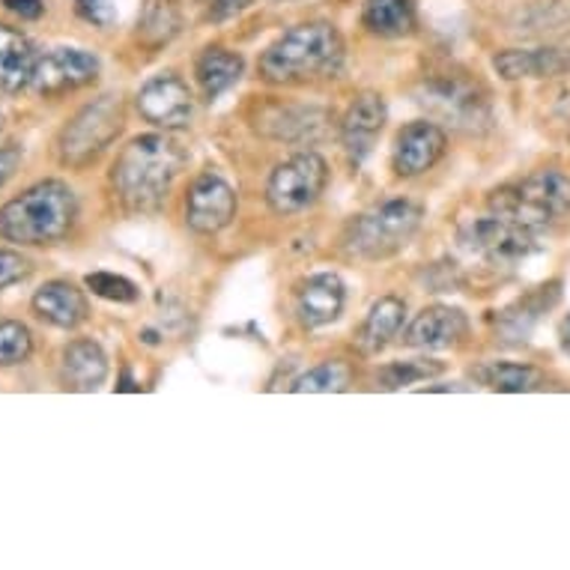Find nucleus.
<instances>
[{"instance_id": "f8f14e48", "label": "nucleus", "mask_w": 570, "mask_h": 570, "mask_svg": "<svg viewBox=\"0 0 570 570\" xmlns=\"http://www.w3.org/2000/svg\"><path fill=\"white\" fill-rule=\"evenodd\" d=\"M140 117L159 129H186L191 117H195V102H191V90L177 72H159L153 76L147 85L138 90Z\"/></svg>"}, {"instance_id": "6e6552de", "label": "nucleus", "mask_w": 570, "mask_h": 570, "mask_svg": "<svg viewBox=\"0 0 570 570\" xmlns=\"http://www.w3.org/2000/svg\"><path fill=\"white\" fill-rule=\"evenodd\" d=\"M460 245L490 266H517L525 257L541 252L534 230L517 225L511 218L495 216V213L484 218H472L469 225L460 227Z\"/></svg>"}, {"instance_id": "412c9836", "label": "nucleus", "mask_w": 570, "mask_h": 570, "mask_svg": "<svg viewBox=\"0 0 570 570\" xmlns=\"http://www.w3.org/2000/svg\"><path fill=\"white\" fill-rule=\"evenodd\" d=\"M33 314L39 320H46L57 328H76L81 326L90 314L87 308V296L78 291L76 284L69 281H48L33 293Z\"/></svg>"}, {"instance_id": "4468645a", "label": "nucleus", "mask_w": 570, "mask_h": 570, "mask_svg": "<svg viewBox=\"0 0 570 570\" xmlns=\"http://www.w3.org/2000/svg\"><path fill=\"white\" fill-rule=\"evenodd\" d=\"M385 120H389V108H385L383 96H355L353 105L346 108L344 120H341V144H344L346 159L353 165H362L374 150L376 138L383 135Z\"/></svg>"}, {"instance_id": "9d476101", "label": "nucleus", "mask_w": 570, "mask_h": 570, "mask_svg": "<svg viewBox=\"0 0 570 570\" xmlns=\"http://www.w3.org/2000/svg\"><path fill=\"white\" fill-rule=\"evenodd\" d=\"M236 218V191L222 174L206 170L186 195V225L195 234H222Z\"/></svg>"}, {"instance_id": "1a4fd4ad", "label": "nucleus", "mask_w": 570, "mask_h": 570, "mask_svg": "<svg viewBox=\"0 0 570 570\" xmlns=\"http://www.w3.org/2000/svg\"><path fill=\"white\" fill-rule=\"evenodd\" d=\"M328 186V165L320 153H296L272 170L266 183V200L278 216H293L308 209Z\"/></svg>"}, {"instance_id": "2eb2a0df", "label": "nucleus", "mask_w": 570, "mask_h": 570, "mask_svg": "<svg viewBox=\"0 0 570 570\" xmlns=\"http://www.w3.org/2000/svg\"><path fill=\"white\" fill-rule=\"evenodd\" d=\"M326 122L328 111L314 105H269L261 111L257 129L284 144H314L326 135Z\"/></svg>"}, {"instance_id": "473e14b6", "label": "nucleus", "mask_w": 570, "mask_h": 570, "mask_svg": "<svg viewBox=\"0 0 570 570\" xmlns=\"http://www.w3.org/2000/svg\"><path fill=\"white\" fill-rule=\"evenodd\" d=\"M78 16L96 28H111L114 19H117V10H114L111 0H76Z\"/></svg>"}, {"instance_id": "7c9ffc66", "label": "nucleus", "mask_w": 570, "mask_h": 570, "mask_svg": "<svg viewBox=\"0 0 570 570\" xmlns=\"http://www.w3.org/2000/svg\"><path fill=\"white\" fill-rule=\"evenodd\" d=\"M442 371L440 362H394V365L383 367V374H380V383L383 389H403V385L421 383V380H428V376H436Z\"/></svg>"}, {"instance_id": "20e7f679", "label": "nucleus", "mask_w": 570, "mask_h": 570, "mask_svg": "<svg viewBox=\"0 0 570 570\" xmlns=\"http://www.w3.org/2000/svg\"><path fill=\"white\" fill-rule=\"evenodd\" d=\"M419 105L433 122H449L458 131L478 135L493 122V105L487 87L463 69L433 72L421 81Z\"/></svg>"}, {"instance_id": "0eeeda50", "label": "nucleus", "mask_w": 570, "mask_h": 570, "mask_svg": "<svg viewBox=\"0 0 570 570\" xmlns=\"http://www.w3.org/2000/svg\"><path fill=\"white\" fill-rule=\"evenodd\" d=\"M122 122H126V108L120 96H102L85 105L60 131L57 156L69 168H81L94 161L105 147H111V140L122 131Z\"/></svg>"}, {"instance_id": "423d86ee", "label": "nucleus", "mask_w": 570, "mask_h": 570, "mask_svg": "<svg viewBox=\"0 0 570 570\" xmlns=\"http://www.w3.org/2000/svg\"><path fill=\"white\" fill-rule=\"evenodd\" d=\"M424 206L415 200H385V204L367 209L346 225L344 252L358 261H383L392 257L419 234Z\"/></svg>"}, {"instance_id": "9b49d317", "label": "nucleus", "mask_w": 570, "mask_h": 570, "mask_svg": "<svg viewBox=\"0 0 570 570\" xmlns=\"http://www.w3.org/2000/svg\"><path fill=\"white\" fill-rule=\"evenodd\" d=\"M99 57L85 48H55L46 57H39L33 69L30 87L39 96H63L81 87L94 85L99 78Z\"/></svg>"}, {"instance_id": "f257e3e1", "label": "nucleus", "mask_w": 570, "mask_h": 570, "mask_svg": "<svg viewBox=\"0 0 570 570\" xmlns=\"http://www.w3.org/2000/svg\"><path fill=\"white\" fill-rule=\"evenodd\" d=\"M186 161V150L168 135H138L114 161V195L129 213H153L168 200Z\"/></svg>"}, {"instance_id": "6ab92c4d", "label": "nucleus", "mask_w": 570, "mask_h": 570, "mask_svg": "<svg viewBox=\"0 0 570 570\" xmlns=\"http://www.w3.org/2000/svg\"><path fill=\"white\" fill-rule=\"evenodd\" d=\"M108 380V355L96 341H72L60 353V383L69 392H96Z\"/></svg>"}, {"instance_id": "5701e85b", "label": "nucleus", "mask_w": 570, "mask_h": 570, "mask_svg": "<svg viewBox=\"0 0 570 570\" xmlns=\"http://www.w3.org/2000/svg\"><path fill=\"white\" fill-rule=\"evenodd\" d=\"M245 72V60L236 51H227L222 46L204 48V55L197 57L195 78L206 102H216L218 96H225L230 87L239 85Z\"/></svg>"}, {"instance_id": "2f4dec72", "label": "nucleus", "mask_w": 570, "mask_h": 570, "mask_svg": "<svg viewBox=\"0 0 570 570\" xmlns=\"http://www.w3.org/2000/svg\"><path fill=\"white\" fill-rule=\"evenodd\" d=\"M30 275V261L21 257L12 248H0V291H7L12 284H19Z\"/></svg>"}, {"instance_id": "393cba45", "label": "nucleus", "mask_w": 570, "mask_h": 570, "mask_svg": "<svg viewBox=\"0 0 570 570\" xmlns=\"http://www.w3.org/2000/svg\"><path fill=\"white\" fill-rule=\"evenodd\" d=\"M415 0H365L362 24L374 37L401 39L415 30Z\"/></svg>"}, {"instance_id": "4c0bfd02", "label": "nucleus", "mask_w": 570, "mask_h": 570, "mask_svg": "<svg viewBox=\"0 0 570 570\" xmlns=\"http://www.w3.org/2000/svg\"><path fill=\"white\" fill-rule=\"evenodd\" d=\"M0 131H3V117H0Z\"/></svg>"}, {"instance_id": "c756f323", "label": "nucleus", "mask_w": 570, "mask_h": 570, "mask_svg": "<svg viewBox=\"0 0 570 570\" xmlns=\"http://www.w3.org/2000/svg\"><path fill=\"white\" fill-rule=\"evenodd\" d=\"M525 24H532V33H556L570 30V0H543L525 12Z\"/></svg>"}, {"instance_id": "c9c22d12", "label": "nucleus", "mask_w": 570, "mask_h": 570, "mask_svg": "<svg viewBox=\"0 0 570 570\" xmlns=\"http://www.w3.org/2000/svg\"><path fill=\"white\" fill-rule=\"evenodd\" d=\"M21 165V147L10 144V147H0V188L7 186L12 179V174L19 170Z\"/></svg>"}, {"instance_id": "c85d7f7f", "label": "nucleus", "mask_w": 570, "mask_h": 570, "mask_svg": "<svg viewBox=\"0 0 570 570\" xmlns=\"http://www.w3.org/2000/svg\"><path fill=\"white\" fill-rule=\"evenodd\" d=\"M85 284L94 291V296L108 302H117V305H131L138 302V284L122 275H114V272H90L85 278Z\"/></svg>"}, {"instance_id": "dca6fc26", "label": "nucleus", "mask_w": 570, "mask_h": 570, "mask_svg": "<svg viewBox=\"0 0 570 570\" xmlns=\"http://www.w3.org/2000/svg\"><path fill=\"white\" fill-rule=\"evenodd\" d=\"M346 302L344 281L332 275V272H317L299 284L296 291V314H299L302 326L320 328L335 323L341 317Z\"/></svg>"}, {"instance_id": "4be33fe9", "label": "nucleus", "mask_w": 570, "mask_h": 570, "mask_svg": "<svg viewBox=\"0 0 570 570\" xmlns=\"http://www.w3.org/2000/svg\"><path fill=\"white\" fill-rule=\"evenodd\" d=\"M37 60V51L21 30L0 24V90L19 94L30 87Z\"/></svg>"}, {"instance_id": "b1692460", "label": "nucleus", "mask_w": 570, "mask_h": 570, "mask_svg": "<svg viewBox=\"0 0 570 570\" xmlns=\"http://www.w3.org/2000/svg\"><path fill=\"white\" fill-rule=\"evenodd\" d=\"M403 317H406V302L397 299V296H383L380 302H374V308L367 311L365 323L358 328L362 353H383L385 346L392 344V337H397V332H401Z\"/></svg>"}, {"instance_id": "f704fd0d", "label": "nucleus", "mask_w": 570, "mask_h": 570, "mask_svg": "<svg viewBox=\"0 0 570 570\" xmlns=\"http://www.w3.org/2000/svg\"><path fill=\"white\" fill-rule=\"evenodd\" d=\"M12 16H19L24 21H37L42 12H46V3L42 0H0Z\"/></svg>"}, {"instance_id": "aec40b11", "label": "nucleus", "mask_w": 570, "mask_h": 570, "mask_svg": "<svg viewBox=\"0 0 570 570\" xmlns=\"http://www.w3.org/2000/svg\"><path fill=\"white\" fill-rule=\"evenodd\" d=\"M561 281H550L543 287H534L532 293H525L523 299H517L511 308L502 311L499 317V335L505 344H523L532 335V328L538 326V320L559 302Z\"/></svg>"}, {"instance_id": "f03ea898", "label": "nucleus", "mask_w": 570, "mask_h": 570, "mask_svg": "<svg viewBox=\"0 0 570 570\" xmlns=\"http://www.w3.org/2000/svg\"><path fill=\"white\" fill-rule=\"evenodd\" d=\"M344 39L335 24L311 21L281 33L261 57V76L269 85H308L335 78L344 69Z\"/></svg>"}, {"instance_id": "39448f33", "label": "nucleus", "mask_w": 570, "mask_h": 570, "mask_svg": "<svg viewBox=\"0 0 570 570\" xmlns=\"http://www.w3.org/2000/svg\"><path fill=\"white\" fill-rule=\"evenodd\" d=\"M487 204L495 216L511 218L538 234L570 213V177L552 168L538 170L514 186L495 188Z\"/></svg>"}, {"instance_id": "a211bd4d", "label": "nucleus", "mask_w": 570, "mask_h": 570, "mask_svg": "<svg viewBox=\"0 0 570 570\" xmlns=\"http://www.w3.org/2000/svg\"><path fill=\"white\" fill-rule=\"evenodd\" d=\"M466 314L451 305H428V308L415 314V320L403 335V344L415 346V350H442V346L458 344L460 337L466 335Z\"/></svg>"}, {"instance_id": "a878e982", "label": "nucleus", "mask_w": 570, "mask_h": 570, "mask_svg": "<svg viewBox=\"0 0 570 570\" xmlns=\"http://www.w3.org/2000/svg\"><path fill=\"white\" fill-rule=\"evenodd\" d=\"M478 383L487 385L490 392L523 394L534 392L543 385V374L534 365H520V362H487L478 367Z\"/></svg>"}, {"instance_id": "e433bc0d", "label": "nucleus", "mask_w": 570, "mask_h": 570, "mask_svg": "<svg viewBox=\"0 0 570 570\" xmlns=\"http://www.w3.org/2000/svg\"><path fill=\"white\" fill-rule=\"evenodd\" d=\"M559 344L561 350L570 355V314L564 320H561V326H559Z\"/></svg>"}, {"instance_id": "7ed1b4c3", "label": "nucleus", "mask_w": 570, "mask_h": 570, "mask_svg": "<svg viewBox=\"0 0 570 570\" xmlns=\"http://www.w3.org/2000/svg\"><path fill=\"white\" fill-rule=\"evenodd\" d=\"M78 218V197L60 179H46L0 209V239L19 245L60 243Z\"/></svg>"}, {"instance_id": "ddd939ff", "label": "nucleus", "mask_w": 570, "mask_h": 570, "mask_svg": "<svg viewBox=\"0 0 570 570\" xmlns=\"http://www.w3.org/2000/svg\"><path fill=\"white\" fill-rule=\"evenodd\" d=\"M445 147H449V138H445L440 122L415 120L410 126H403L397 131V138H394V174L397 177H419L445 156Z\"/></svg>"}, {"instance_id": "72a5a7b5", "label": "nucleus", "mask_w": 570, "mask_h": 570, "mask_svg": "<svg viewBox=\"0 0 570 570\" xmlns=\"http://www.w3.org/2000/svg\"><path fill=\"white\" fill-rule=\"evenodd\" d=\"M254 0H209V19L213 21H227L245 12L252 7Z\"/></svg>"}, {"instance_id": "cd10ccee", "label": "nucleus", "mask_w": 570, "mask_h": 570, "mask_svg": "<svg viewBox=\"0 0 570 570\" xmlns=\"http://www.w3.org/2000/svg\"><path fill=\"white\" fill-rule=\"evenodd\" d=\"M33 353V335L19 320H3L0 323V367H12L28 362Z\"/></svg>"}, {"instance_id": "f3484780", "label": "nucleus", "mask_w": 570, "mask_h": 570, "mask_svg": "<svg viewBox=\"0 0 570 570\" xmlns=\"http://www.w3.org/2000/svg\"><path fill=\"white\" fill-rule=\"evenodd\" d=\"M493 69L505 81L570 76V48H508L493 57Z\"/></svg>"}, {"instance_id": "bb28decb", "label": "nucleus", "mask_w": 570, "mask_h": 570, "mask_svg": "<svg viewBox=\"0 0 570 570\" xmlns=\"http://www.w3.org/2000/svg\"><path fill=\"white\" fill-rule=\"evenodd\" d=\"M350 385V367L344 362H323L311 367L291 385L293 392H344Z\"/></svg>"}]
</instances>
